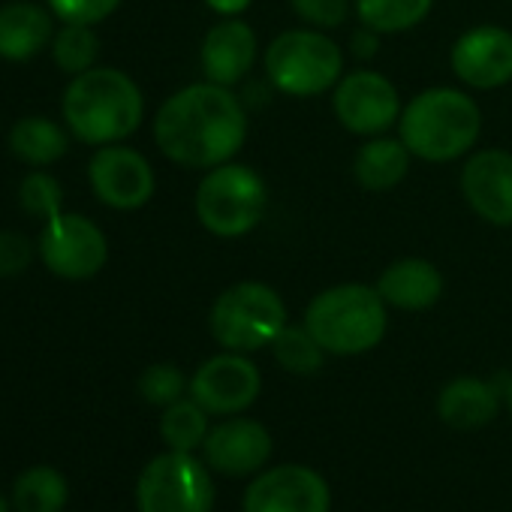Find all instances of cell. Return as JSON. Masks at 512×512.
I'll use <instances>...</instances> for the list:
<instances>
[{
	"mask_svg": "<svg viewBox=\"0 0 512 512\" xmlns=\"http://www.w3.org/2000/svg\"><path fill=\"white\" fill-rule=\"evenodd\" d=\"M256 52H260V43H256L253 28L241 19H223L202 40L199 49L202 76L214 85L232 88L253 70Z\"/></svg>",
	"mask_w": 512,
	"mask_h": 512,
	"instance_id": "e0dca14e",
	"label": "cell"
},
{
	"mask_svg": "<svg viewBox=\"0 0 512 512\" xmlns=\"http://www.w3.org/2000/svg\"><path fill=\"white\" fill-rule=\"evenodd\" d=\"M410 160L413 154L401 142V136H371L353 157V178L362 190L386 193L407 178Z\"/></svg>",
	"mask_w": 512,
	"mask_h": 512,
	"instance_id": "44dd1931",
	"label": "cell"
},
{
	"mask_svg": "<svg viewBox=\"0 0 512 512\" xmlns=\"http://www.w3.org/2000/svg\"><path fill=\"white\" fill-rule=\"evenodd\" d=\"M55 67L67 76L88 73L100 58V37L94 25H64L52 40Z\"/></svg>",
	"mask_w": 512,
	"mask_h": 512,
	"instance_id": "4316f807",
	"label": "cell"
},
{
	"mask_svg": "<svg viewBox=\"0 0 512 512\" xmlns=\"http://www.w3.org/2000/svg\"><path fill=\"white\" fill-rule=\"evenodd\" d=\"M503 401H506V407H509V416H512V380H509V386H506V392H503Z\"/></svg>",
	"mask_w": 512,
	"mask_h": 512,
	"instance_id": "e575fe53",
	"label": "cell"
},
{
	"mask_svg": "<svg viewBox=\"0 0 512 512\" xmlns=\"http://www.w3.org/2000/svg\"><path fill=\"white\" fill-rule=\"evenodd\" d=\"M154 142L166 160L184 169H214L244 148L247 112L232 88L193 82L157 109Z\"/></svg>",
	"mask_w": 512,
	"mask_h": 512,
	"instance_id": "6da1fadb",
	"label": "cell"
},
{
	"mask_svg": "<svg viewBox=\"0 0 512 512\" xmlns=\"http://www.w3.org/2000/svg\"><path fill=\"white\" fill-rule=\"evenodd\" d=\"M263 389V374L244 353H220L205 359L190 377V398L214 416L244 413Z\"/></svg>",
	"mask_w": 512,
	"mask_h": 512,
	"instance_id": "7c38bea8",
	"label": "cell"
},
{
	"mask_svg": "<svg viewBox=\"0 0 512 512\" xmlns=\"http://www.w3.org/2000/svg\"><path fill=\"white\" fill-rule=\"evenodd\" d=\"M10 151L22 163L43 169V166L58 163L70 151V136L58 121L31 115V118H22L10 130Z\"/></svg>",
	"mask_w": 512,
	"mask_h": 512,
	"instance_id": "7402d4cb",
	"label": "cell"
},
{
	"mask_svg": "<svg viewBox=\"0 0 512 512\" xmlns=\"http://www.w3.org/2000/svg\"><path fill=\"white\" fill-rule=\"evenodd\" d=\"M55 13L31 0H10L0 7V61L25 64L55 40Z\"/></svg>",
	"mask_w": 512,
	"mask_h": 512,
	"instance_id": "d6986e66",
	"label": "cell"
},
{
	"mask_svg": "<svg viewBox=\"0 0 512 512\" xmlns=\"http://www.w3.org/2000/svg\"><path fill=\"white\" fill-rule=\"evenodd\" d=\"M0 512H10V503H7V497L0 494Z\"/></svg>",
	"mask_w": 512,
	"mask_h": 512,
	"instance_id": "d590c367",
	"label": "cell"
},
{
	"mask_svg": "<svg viewBox=\"0 0 512 512\" xmlns=\"http://www.w3.org/2000/svg\"><path fill=\"white\" fill-rule=\"evenodd\" d=\"M353 10L359 16V25L392 37L419 28L431 16L434 0H353Z\"/></svg>",
	"mask_w": 512,
	"mask_h": 512,
	"instance_id": "cb8c5ba5",
	"label": "cell"
},
{
	"mask_svg": "<svg viewBox=\"0 0 512 512\" xmlns=\"http://www.w3.org/2000/svg\"><path fill=\"white\" fill-rule=\"evenodd\" d=\"M266 76L287 97H320L335 91L344 76L341 46L317 28L278 34L266 49Z\"/></svg>",
	"mask_w": 512,
	"mask_h": 512,
	"instance_id": "8992f818",
	"label": "cell"
},
{
	"mask_svg": "<svg viewBox=\"0 0 512 512\" xmlns=\"http://www.w3.org/2000/svg\"><path fill=\"white\" fill-rule=\"evenodd\" d=\"M34 263V241L25 232L0 229V278H19Z\"/></svg>",
	"mask_w": 512,
	"mask_h": 512,
	"instance_id": "1f68e13d",
	"label": "cell"
},
{
	"mask_svg": "<svg viewBox=\"0 0 512 512\" xmlns=\"http://www.w3.org/2000/svg\"><path fill=\"white\" fill-rule=\"evenodd\" d=\"M452 73L476 91H494L512 82V34L500 25L464 31L449 52Z\"/></svg>",
	"mask_w": 512,
	"mask_h": 512,
	"instance_id": "5bb4252c",
	"label": "cell"
},
{
	"mask_svg": "<svg viewBox=\"0 0 512 512\" xmlns=\"http://www.w3.org/2000/svg\"><path fill=\"white\" fill-rule=\"evenodd\" d=\"M205 464L229 479L260 473L272 458V434L263 422L232 416L214 425L202 443Z\"/></svg>",
	"mask_w": 512,
	"mask_h": 512,
	"instance_id": "2e32d148",
	"label": "cell"
},
{
	"mask_svg": "<svg viewBox=\"0 0 512 512\" xmlns=\"http://www.w3.org/2000/svg\"><path fill=\"white\" fill-rule=\"evenodd\" d=\"M461 196L470 211L491 226H512V154L482 148L464 160Z\"/></svg>",
	"mask_w": 512,
	"mask_h": 512,
	"instance_id": "9a60e30c",
	"label": "cell"
},
{
	"mask_svg": "<svg viewBox=\"0 0 512 512\" xmlns=\"http://www.w3.org/2000/svg\"><path fill=\"white\" fill-rule=\"evenodd\" d=\"M284 326L287 305L281 293L263 281H238L226 287L208 311L211 338L232 353H253L272 347Z\"/></svg>",
	"mask_w": 512,
	"mask_h": 512,
	"instance_id": "52a82bcc",
	"label": "cell"
},
{
	"mask_svg": "<svg viewBox=\"0 0 512 512\" xmlns=\"http://www.w3.org/2000/svg\"><path fill=\"white\" fill-rule=\"evenodd\" d=\"M500 410V395L479 377H455L437 395V416L455 431L485 428Z\"/></svg>",
	"mask_w": 512,
	"mask_h": 512,
	"instance_id": "ffe728a7",
	"label": "cell"
},
{
	"mask_svg": "<svg viewBox=\"0 0 512 512\" xmlns=\"http://www.w3.org/2000/svg\"><path fill=\"white\" fill-rule=\"evenodd\" d=\"M160 434H163V443L169 449H175V452H193L208 437V410L199 407L193 398L190 401L178 398L175 404L163 407Z\"/></svg>",
	"mask_w": 512,
	"mask_h": 512,
	"instance_id": "d4e9b609",
	"label": "cell"
},
{
	"mask_svg": "<svg viewBox=\"0 0 512 512\" xmlns=\"http://www.w3.org/2000/svg\"><path fill=\"white\" fill-rule=\"evenodd\" d=\"M19 205L25 214L49 220L64 211V190L55 175L49 172H31L19 184Z\"/></svg>",
	"mask_w": 512,
	"mask_h": 512,
	"instance_id": "83f0119b",
	"label": "cell"
},
{
	"mask_svg": "<svg viewBox=\"0 0 512 512\" xmlns=\"http://www.w3.org/2000/svg\"><path fill=\"white\" fill-rule=\"evenodd\" d=\"M136 506L139 512H211V473L190 452L169 449L145 464L136 482Z\"/></svg>",
	"mask_w": 512,
	"mask_h": 512,
	"instance_id": "ba28073f",
	"label": "cell"
},
{
	"mask_svg": "<svg viewBox=\"0 0 512 512\" xmlns=\"http://www.w3.org/2000/svg\"><path fill=\"white\" fill-rule=\"evenodd\" d=\"M374 287L389 308L419 314L440 302L443 275L431 260H422V256H404V260H395L380 272Z\"/></svg>",
	"mask_w": 512,
	"mask_h": 512,
	"instance_id": "ac0fdd59",
	"label": "cell"
},
{
	"mask_svg": "<svg viewBox=\"0 0 512 512\" xmlns=\"http://www.w3.org/2000/svg\"><path fill=\"white\" fill-rule=\"evenodd\" d=\"M250 4L253 0H205V7L217 13L220 19H238L241 13H247Z\"/></svg>",
	"mask_w": 512,
	"mask_h": 512,
	"instance_id": "836d02e7",
	"label": "cell"
},
{
	"mask_svg": "<svg viewBox=\"0 0 512 512\" xmlns=\"http://www.w3.org/2000/svg\"><path fill=\"white\" fill-rule=\"evenodd\" d=\"M46 4L64 25H100L124 0H46Z\"/></svg>",
	"mask_w": 512,
	"mask_h": 512,
	"instance_id": "4dcf8cb0",
	"label": "cell"
},
{
	"mask_svg": "<svg viewBox=\"0 0 512 512\" xmlns=\"http://www.w3.org/2000/svg\"><path fill=\"white\" fill-rule=\"evenodd\" d=\"M293 13L317 31H335L350 19L353 0H290Z\"/></svg>",
	"mask_w": 512,
	"mask_h": 512,
	"instance_id": "f546056e",
	"label": "cell"
},
{
	"mask_svg": "<svg viewBox=\"0 0 512 512\" xmlns=\"http://www.w3.org/2000/svg\"><path fill=\"white\" fill-rule=\"evenodd\" d=\"M302 323L326 353L362 356L386 338L389 305L377 287L338 284L308 302Z\"/></svg>",
	"mask_w": 512,
	"mask_h": 512,
	"instance_id": "277c9868",
	"label": "cell"
},
{
	"mask_svg": "<svg viewBox=\"0 0 512 512\" xmlns=\"http://www.w3.org/2000/svg\"><path fill=\"white\" fill-rule=\"evenodd\" d=\"M482 133L479 103L458 88H425L398 118V136L416 160L452 163L473 151Z\"/></svg>",
	"mask_w": 512,
	"mask_h": 512,
	"instance_id": "3957f363",
	"label": "cell"
},
{
	"mask_svg": "<svg viewBox=\"0 0 512 512\" xmlns=\"http://www.w3.org/2000/svg\"><path fill=\"white\" fill-rule=\"evenodd\" d=\"M401 97L389 76L377 70H356L341 76L332 91V112L353 136H383L401 118Z\"/></svg>",
	"mask_w": 512,
	"mask_h": 512,
	"instance_id": "30bf717a",
	"label": "cell"
},
{
	"mask_svg": "<svg viewBox=\"0 0 512 512\" xmlns=\"http://www.w3.org/2000/svg\"><path fill=\"white\" fill-rule=\"evenodd\" d=\"M272 356L275 362L290 371V374H299V377H311L323 368L326 362V350L317 344V338L308 332V326H284L278 332V338L272 341Z\"/></svg>",
	"mask_w": 512,
	"mask_h": 512,
	"instance_id": "484cf974",
	"label": "cell"
},
{
	"mask_svg": "<svg viewBox=\"0 0 512 512\" xmlns=\"http://www.w3.org/2000/svg\"><path fill=\"white\" fill-rule=\"evenodd\" d=\"M88 181L94 196L115 211H136L148 205L157 190L148 157L121 142L94 151L88 163Z\"/></svg>",
	"mask_w": 512,
	"mask_h": 512,
	"instance_id": "8fae6325",
	"label": "cell"
},
{
	"mask_svg": "<svg viewBox=\"0 0 512 512\" xmlns=\"http://www.w3.org/2000/svg\"><path fill=\"white\" fill-rule=\"evenodd\" d=\"M67 497H70V485L64 473L49 464L28 467L13 482L16 512H64Z\"/></svg>",
	"mask_w": 512,
	"mask_h": 512,
	"instance_id": "603a6c76",
	"label": "cell"
},
{
	"mask_svg": "<svg viewBox=\"0 0 512 512\" xmlns=\"http://www.w3.org/2000/svg\"><path fill=\"white\" fill-rule=\"evenodd\" d=\"M184 389H190V383L184 380L181 368H175L169 362H157L139 374V395L154 407L175 404L184 395Z\"/></svg>",
	"mask_w": 512,
	"mask_h": 512,
	"instance_id": "f1b7e54d",
	"label": "cell"
},
{
	"mask_svg": "<svg viewBox=\"0 0 512 512\" xmlns=\"http://www.w3.org/2000/svg\"><path fill=\"white\" fill-rule=\"evenodd\" d=\"M64 124L85 145H115L133 136L145 118L139 85L115 67H91L64 91Z\"/></svg>",
	"mask_w": 512,
	"mask_h": 512,
	"instance_id": "7a4b0ae2",
	"label": "cell"
},
{
	"mask_svg": "<svg viewBox=\"0 0 512 512\" xmlns=\"http://www.w3.org/2000/svg\"><path fill=\"white\" fill-rule=\"evenodd\" d=\"M40 260L64 281H88L103 272L109 260L106 232L85 214L61 211L43 220L40 229Z\"/></svg>",
	"mask_w": 512,
	"mask_h": 512,
	"instance_id": "9c48e42d",
	"label": "cell"
},
{
	"mask_svg": "<svg viewBox=\"0 0 512 512\" xmlns=\"http://www.w3.org/2000/svg\"><path fill=\"white\" fill-rule=\"evenodd\" d=\"M380 37H383V34H377L374 28L359 25V28L353 31V37H350V52H353V58H359V61L374 58V55L380 52Z\"/></svg>",
	"mask_w": 512,
	"mask_h": 512,
	"instance_id": "d6a6232c",
	"label": "cell"
},
{
	"mask_svg": "<svg viewBox=\"0 0 512 512\" xmlns=\"http://www.w3.org/2000/svg\"><path fill=\"white\" fill-rule=\"evenodd\" d=\"M326 479L305 464H281L256 476L244 491V512H329Z\"/></svg>",
	"mask_w": 512,
	"mask_h": 512,
	"instance_id": "4fadbf2b",
	"label": "cell"
},
{
	"mask_svg": "<svg viewBox=\"0 0 512 512\" xmlns=\"http://www.w3.org/2000/svg\"><path fill=\"white\" fill-rule=\"evenodd\" d=\"M193 208L205 232L217 238H241L263 223L269 211V184L253 166L229 160L205 169Z\"/></svg>",
	"mask_w": 512,
	"mask_h": 512,
	"instance_id": "5b68a950",
	"label": "cell"
}]
</instances>
